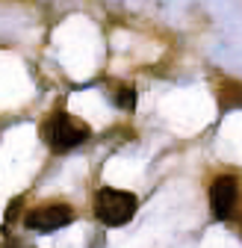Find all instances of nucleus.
I'll use <instances>...</instances> for the list:
<instances>
[{
	"label": "nucleus",
	"instance_id": "1",
	"mask_svg": "<svg viewBox=\"0 0 242 248\" xmlns=\"http://www.w3.org/2000/svg\"><path fill=\"white\" fill-rule=\"evenodd\" d=\"M45 145L56 154H65V151H74L77 145H83L89 136H92V130H89V124L80 121L77 115L65 112V109H56L50 112L45 121H42V127H39Z\"/></svg>",
	"mask_w": 242,
	"mask_h": 248
},
{
	"label": "nucleus",
	"instance_id": "4",
	"mask_svg": "<svg viewBox=\"0 0 242 248\" xmlns=\"http://www.w3.org/2000/svg\"><path fill=\"white\" fill-rule=\"evenodd\" d=\"M239 204V180L233 174H219L210 183V210L219 222H227Z\"/></svg>",
	"mask_w": 242,
	"mask_h": 248
},
{
	"label": "nucleus",
	"instance_id": "5",
	"mask_svg": "<svg viewBox=\"0 0 242 248\" xmlns=\"http://www.w3.org/2000/svg\"><path fill=\"white\" fill-rule=\"evenodd\" d=\"M236 107H242V83L222 80V86H219V109L227 112V109H236Z\"/></svg>",
	"mask_w": 242,
	"mask_h": 248
},
{
	"label": "nucleus",
	"instance_id": "8",
	"mask_svg": "<svg viewBox=\"0 0 242 248\" xmlns=\"http://www.w3.org/2000/svg\"><path fill=\"white\" fill-rule=\"evenodd\" d=\"M3 248H33L30 242H24V239H18V236H9L6 233V242H3Z\"/></svg>",
	"mask_w": 242,
	"mask_h": 248
},
{
	"label": "nucleus",
	"instance_id": "2",
	"mask_svg": "<svg viewBox=\"0 0 242 248\" xmlns=\"http://www.w3.org/2000/svg\"><path fill=\"white\" fill-rule=\"evenodd\" d=\"M95 219L104 225V228H121L127 225L136 210H139V198L133 192H124V189H112V186H104L95 195Z\"/></svg>",
	"mask_w": 242,
	"mask_h": 248
},
{
	"label": "nucleus",
	"instance_id": "3",
	"mask_svg": "<svg viewBox=\"0 0 242 248\" xmlns=\"http://www.w3.org/2000/svg\"><path fill=\"white\" fill-rule=\"evenodd\" d=\"M71 222H74V207L62 204V201L39 204L33 210H27V216H24V228L33 231V233H53V231L65 228Z\"/></svg>",
	"mask_w": 242,
	"mask_h": 248
},
{
	"label": "nucleus",
	"instance_id": "6",
	"mask_svg": "<svg viewBox=\"0 0 242 248\" xmlns=\"http://www.w3.org/2000/svg\"><path fill=\"white\" fill-rule=\"evenodd\" d=\"M112 104L124 112H133L136 109V89L130 83H115V92H112Z\"/></svg>",
	"mask_w": 242,
	"mask_h": 248
},
{
	"label": "nucleus",
	"instance_id": "7",
	"mask_svg": "<svg viewBox=\"0 0 242 248\" xmlns=\"http://www.w3.org/2000/svg\"><path fill=\"white\" fill-rule=\"evenodd\" d=\"M21 204H24V198H15V201L6 207V225H12V222H15V216H18V207H21Z\"/></svg>",
	"mask_w": 242,
	"mask_h": 248
}]
</instances>
